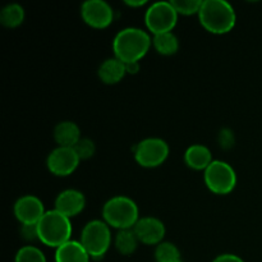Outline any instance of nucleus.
I'll list each match as a JSON object with an SVG mask.
<instances>
[{
    "label": "nucleus",
    "instance_id": "obj_1",
    "mask_svg": "<svg viewBox=\"0 0 262 262\" xmlns=\"http://www.w3.org/2000/svg\"><path fill=\"white\" fill-rule=\"evenodd\" d=\"M152 46V37L147 31L137 27L120 30L113 40L114 56L124 64L140 61Z\"/></svg>",
    "mask_w": 262,
    "mask_h": 262
},
{
    "label": "nucleus",
    "instance_id": "obj_2",
    "mask_svg": "<svg viewBox=\"0 0 262 262\" xmlns=\"http://www.w3.org/2000/svg\"><path fill=\"white\" fill-rule=\"evenodd\" d=\"M197 15L202 27L212 35H225L237 23L234 8L225 0H205Z\"/></svg>",
    "mask_w": 262,
    "mask_h": 262
},
{
    "label": "nucleus",
    "instance_id": "obj_3",
    "mask_svg": "<svg viewBox=\"0 0 262 262\" xmlns=\"http://www.w3.org/2000/svg\"><path fill=\"white\" fill-rule=\"evenodd\" d=\"M102 220L113 229H133L140 220V210L130 197L114 196L102 206Z\"/></svg>",
    "mask_w": 262,
    "mask_h": 262
},
{
    "label": "nucleus",
    "instance_id": "obj_4",
    "mask_svg": "<svg viewBox=\"0 0 262 262\" xmlns=\"http://www.w3.org/2000/svg\"><path fill=\"white\" fill-rule=\"evenodd\" d=\"M38 241L51 248H59L72 239V222L55 209L45 212L37 224Z\"/></svg>",
    "mask_w": 262,
    "mask_h": 262
},
{
    "label": "nucleus",
    "instance_id": "obj_5",
    "mask_svg": "<svg viewBox=\"0 0 262 262\" xmlns=\"http://www.w3.org/2000/svg\"><path fill=\"white\" fill-rule=\"evenodd\" d=\"M112 228L104 220L95 219L87 223L81 232L79 242L92 260L104 257L112 246Z\"/></svg>",
    "mask_w": 262,
    "mask_h": 262
},
{
    "label": "nucleus",
    "instance_id": "obj_6",
    "mask_svg": "<svg viewBox=\"0 0 262 262\" xmlns=\"http://www.w3.org/2000/svg\"><path fill=\"white\" fill-rule=\"evenodd\" d=\"M204 181L207 189L215 194H229L237 186V173L227 161L214 160L204 171Z\"/></svg>",
    "mask_w": 262,
    "mask_h": 262
},
{
    "label": "nucleus",
    "instance_id": "obj_7",
    "mask_svg": "<svg viewBox=\"0 0 262 262\" xmlns=\"http://www.w3.org/2000/svg\"><path fill=\"white\" fill-rule=\"evenodd\" d=\"M170 148L166 141L159 137H148L140 141L133 148L136 163L146 169H154L163 165L168 159Z\"/></svg>",
    "mask_w": 262,
    "mask_h": 262
},
{
    "label": "nucleus",
    "instance_id": "obj_8",
    "mask_svg": "<svg viewBox=\"0 0 262 262\" xmlns=\"http://www.w3.org/2000/svg\"><path fill=\"white\" fill-rule=\"evenodd\" d=\"M179 14L170 2H156L145 12V25L154 35L173 32L178 23Z\"/></svg>",
    "mask_w": 262,
    "mask_h": 262
},
{
    "label": "nucleus",
    "instance_id": "obj_9",
    "mask_svg": "<svg viewBox=\"0 0 262 262\" xmlns=\"http://www.w3.org/2000/svg\"><path fill=\"white\" fill-rule=\"evenodd\" d=\"M81 17L90 27L104 30L114 20V9L104 0H87L81 5Z\"/></svg>",
    "mask_w": 262,
    "mask_h": 262
},
{
    "label": "nucleus",
    "instance_id": "obj_10",
    "mask_svg": "<svg viewBox=\"0 0 262 262\" xmlns=\"http://www.w3.org/2000/svg\"><path fill=\"white\" fill-rule=\"evenodd\" d=\"M79 160L78 155L72 147H56L51 151L46 159L48 170L55 177H69L77 170Z\"/></svg>",
    "mask_w": 262,
    "mask_h": 262
},
{
    "label": "nucleus",
    "instance_id": "obj_11",
    "mask_svg": "<svg viewBox=\"0 0 262 262\" xmlns=\"http://www.w3.org/2000/svg\"><path fill=\"white\" fill-rule=\"evenodd\" d=\"M45 212L43 202L33 194L19 197L13 206V214L20 225L38 224Z\"/></svg>",
    "mask_w": 262,
    "mask_h": 262
},
{
    "label": "nucleus",
    "instance_id": "obj_12",
    "mask_svg": "<svg viewBox=\"0 0 262 262\" xmlns=\"http://www.w3.org/2000/svg\"><path fill=\"white\" fill-rule=\"evenodd\" d=\"M140 243L147 246H158L164 242L166 228L160 219L154 216L140 217L137 224L133 228Z\"/></svg>",
    "mask_w": 262,
    "mask_h": 262
},
{
    "label": "nucleus",
    "instance_id": "obj_13",
    "mask_svg": "<svg viewBox=\"0 0 262 262\" xmlns=\"http://www.w3.org/2000/svg\"><path fill=\"white\" fill-rule=\"evenodd\" d=\"M54 205H55L54 209L56 211L72 219V217L77 216L84 210V207H86V197L78 189H64L56 196Z\"/></svg>",
    "mask_w": 262,
    "mask_h": 262
},
{
    "label": "nucleus",
    "instance_id": "obj_14",
    "mask_svg": "<svg viewBox=\"0 0 262 262\" xmlns=\"http://www.w3.org/2000/svg\"><path fill=\"white\" fill-rule=\"evenodd\" d=\"M214 161L209 147L200 143L191 145L184 152V163L188 168L197 171H205Z\"/></svg>",
    "mask_w": 262,
    "mask_h": 262
},
{
    "label": "nucleus",
    "instance_id": "obj_15",
    "mask_svg": "<svg viewBox=\"0 0 262 262\" xmlns=\"http://www.w3.org/2000/svg\"><path fill=\"white\" fill-rule=\"evenodd\" d=\"M53 137L59 147L73 148L82 138V135L77 123L72 122V120H63L55 125Z\"/></svg>",
    "mask_w": 262,
    "mask_h": 262
},
{
    "label": "nucleus",
    "instance_id": "obj_16",
    "mask_svg": "<svg viewBox=\"0 0 262 262\" xmlns=\"http://www.w3.org/2000/svg\"><path fill=\"white\" fill-rule=\"evenodd\" d=\"M97 76L100 81L105 84H117L127 76L125 64L119 59L109 58L100 64L97 69Z\"/></svg>",
    "mask_w": 262,
    "mask_h": 262
},
{
    "label": "nucleus",
    "instance_id": "obj_17",
    "mask_svg": "<svg viewBox=\"0 0 262 262\" xmlns=\"http://www.w3.org/2000/svg\"><path fill=\"white\" fill-rule=\"evenodd\" d=\"M91 257L79 241L71 239L55 250V262H90Z\"/></svg>",
    "mask_w": 262,
    "mask_h": 262
},
{
    "label": "nucleus",
    "instance_id": "obj_18",
    "mask_svg": "<svg viewBox=\"0 0 262 262\" xmlns=\"http://www.w3.org/2000/svg\"><path fill=\"white\" fill-rule=\"evenodd\" d=\"M26 13L20 4L17 3H10L0 10V23L5 28H17L25 22Z\"/></svg>",
    "mask_w": 262,
    "mask_h": 262
},
{
    "label": "nucleus",
    "instance_id": "obj_19",
    "mask_svg": "<svg viewBox=\"0 0 262 262\" xmlns=\"http://www.w3.org/2000/svg\"><path fill=\"white\" fill-rule=\"evenodd\" d=\"M152 46L160 55L171 56L178 53L179 40L174 32L159 33L152 36Z\"/></svg>",
    "mask_w": 262,
    "mask_h": 262
},
{
    "label": "nucleus",
    "instance_id": "obj_20",
    "mask_svg": "<svg viewBox=\"0 0 262 262\" xmlns=\"http://www.w3.org/2000/svg\"><path fill=\"white\" fill-rule=\"evenodd\" d=\"M140 241H138L137 235L135 234L133 229H125L119 230L115 234L114 238V246L115 250L120 253L122 256H130L136 252Z\"/></svg>",
    "mask_w": 262,
    "mask_h": 262
},
{
    "label": "nucleus",
    "instance_id": "obj_21",
    "mask_svg": "<svg viewBox=\"0 0 262 262\" xmlns=\"http://www.w3.org/2000/svg\"><path fill=\"white\" fill-rule=\"evenodd\" d=\"M156 262H179L182 261L181 251L174 243L161 242L155 248Z\"/></svg>",
    "mask_w": 262,
    "mask_h": 262
},
{
    "label": "nucleus",
    "instance_id": "obj_22",
    "mask_svg": "<svg viewBox=\"0 0 262 262\" xmlns=\"http://www.w3.org/2000/svg\"><path fill=\"white\" fill-rule=\"evenodd\" d=\"M14 262H48L45 255L36 246H25L15 253Z\"/></svg>",
    "mask_w": 262,
    "mask_h": 262
},
{
    "label": "nucleus",
    "instance_id": "obj_23",
    "mask_svg": "<svg viewBox=\"0 0 262 262\" xmlns=\"http://www.w3.org/2000/svg\"><path fill=\"white\" fill-rule=\"evenodd\" d=\"M170 3L179 15H186V17L199 14L202 5L201 0H171Z\"/></svg>",
    "mask_w": 262,
    "mask_h": 262
},
{
    "label": "nucleus",
    "instance_id": "obj_24",
    "mask_svg": "<svg viewBox=\"0 0 262 262\" xmlns=\"http://www.w3.org/2000/svg\"><path fill=\"white\" fill-rule=\"evenodd\" d=\"M73 148L77 152V155H78L79 160L81 161L89 160V159H91L92 156L95 155V152H96V146H95V142L86 137H82Z\"/></svg>",
    "mask_w": 262,
    "mask_h": 262
},
{
    "label": "nucleus",
    "instance_id": "obj_25",
    "mask_svg": "<svg viewBox=\"0 0 262 262\" xmlns=\"http://www.w3.org/2000/svg\"><path fill=\"white\" fill-rule=\"evenodd\" d=\"M20 237L26 242H35V241H38L37 224L20 225Z\"/></svg>",
    "mask_w": 262,
    "mask_h": 262
},
{
    "label": "nucleus",
    "instance_id": "obj_26",
    "mask_svg": "<svg viewBox=\"0 0 262 262\" xmlns=\"http://www.w3.org/2000/svg\"><path fill=\"white\" fill-rule=\"evenodd\" d=\"M235 142V137L233 135V132L228 128H224L222 129V132L219 133V143L223 148L228 150V148L233 147Z\"/></svg>",
    "mask_w": 262,
    "mask_h": 262
},
{
    "label": "nucleus",
    "instance_id": "obj_27",
    "mask_svg": "<svg viewBox=\"0 0 262 262\" xmlns=\"http://www.w3.org/2000/svg\"><path fill=\"white\" fill-rule=\"evenodd\" d=\"M212 262H245L243 258L239 256L233 255V253H224V255H219L217 257L214 258Z\"/></svg>",
    "mask_w": 262,
    "mask_h": 262
},
{
    "label": "nucleus",
    "instance_id": "obj_28",
    "mask_svg": "<svg viewBox=\"0 0 262 262\" xmlns=\"http://www.w3.org/2000/svg\"><path fill=\"white\" fill-rule=\"evenodd\" d=\"M141 69L140 61H135V63H127L125 64V71L127 74H137Z\"/></svg>",
    "mask_w": 262,
    "mask_h": 262
},
{
    "label": "nucleus",
    "instance_id": "obj_29",
    "mask_svg": "<svg viewBox=\"0 0 262 262\" xmlns=\"http://www.w3.org/2000/svg\"><path fill=\"white\" fill-rule=\"evenodd\" d=\"M124 4L130 8H141L147 4V2L146 0H125Z\"/></svg>",
    "mask_w": 262,
    "mask_h": 262
},
{
    "label": "nucleus",
    "instance_id": "obj_30",
    "mask_svg": "<svg viewBox=\"0 0 262 262\" xmlns=\"http://www.w3.org/2000/svg\"><path fill=\"white\" fill-rule=\"evenodd\" d=\"M179 262H183V261H179Z\"/></svg>",
    "mask_w": 262,
    "mask_h": 262
}]
</instances>
